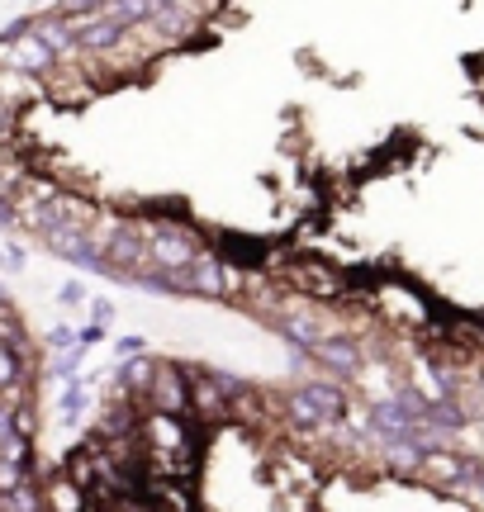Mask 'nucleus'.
<instances>
[{"mask_svg": "<svg viewBox=\"0 0 484 512\" xmlns=\"http://www.w3.org/2000/svg\"><path fill=\"white\" fill-rule=\"evenodd\" d=\"M81 299H86V285H81V280L62 285V304H81Z\"/></svg>", "mask_w": 484, "mask_h": 512, "instance_id": "obj_3", "label": "nucleus"}, {"mask_svg": "<svg viewBox=\"0 0 484 512\" xmlns=\"http://www.w3.org/2000/svg\"><path fill=\"white\" fill-rule=\"evenodd\" d=\"M148 413H171V418H190V384H186V370L171 366V361H157L152 366V380H148Z\"/></svg>", "mask_w": 484, "mask_h": 512, "instance_id": "obj_1", "label": "nucleus"}, {"mask_svg": "<svg viewBox=\"0 0 484 512\" xmlns=\"http://www.w3.org/2000/svg\"><path fill=\"white\" fill-rule=\"evenodd\" d=\"M43 512H86V489H76L67 475L43 484Z\"/></svg>", "mask_w": 484, "mask_h": 512, "instance_id": "obj_2", "label": "nucleus"}]
</instances>
